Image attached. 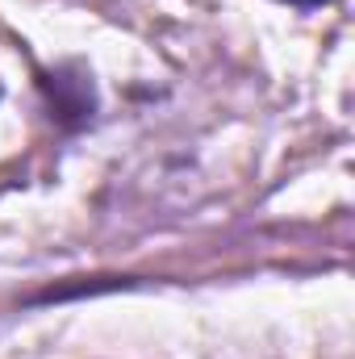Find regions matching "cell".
<instances>
[{
	"mask_svg": "<svg viewBox=\"0 0 355 359\" xmlns=\"http://www.w3.org/2000/svg\"><path fill=\"white\" fill-rule=\"evenodd\" d=\"M34 84H38V96H42L46 117L55 121V130L80 134L84 126L96 121L100 92H96V80H92V72L80 59L55 63V67H38L34 72Z\"/></svg>",
	"mask_w": 355,
	"mask_h": 359,
	"instance_id": "obj_1",
	"label": "cell"
},
{
	"mask_svg": "<svg viewBox=\"0 0 355 359\" xmlns=\"http://www.w3.org/2000/svg\"><path fill=\"white\" fill-rule=\"evenodd\" d=\"M142 280L138 276H67V280H55L29 297H21L25 309H38V305H63V301H84V297H105V292H130L138 288Z\"/></svg>",
	"mask_w": 355,
	"mask_h": 359,
	"instance_id": "obj_2",
	"label": "cell"
},
{
	"mask_svg": "<svg viewBox=\"0 0 355 359\" xmlns=\"http://www.w3.org/2000/svg\"><path fill=\"white\" fill-rule=\"evenodd\" d=\"M276 4H288V8H297V13H318V8H326L330 0H276Z\"/></svg>",
	"mask_w": 355,
	"mask_h": 359,
	"instance_id": "obj_3",
	"label": "cell"
}]
</instances>
